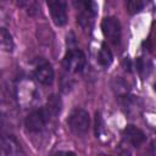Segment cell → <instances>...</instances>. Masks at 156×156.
<instances>
[{"mask_svg":"<svg viewBox=\"0 0 156 156\" xmlns=\"http://www.w3.org/2000/svg\"><path fill=\"white\" fill-rule=\"evenodd\" d=\"M77 11V21L83 29H91L98 15L95 0H72Z\"/></svg>","mask_w":156,"mask_h":156,"instance_id":"obj_1","label":"cell"},{"mask_svg":"<svg viewBox=\"0 0 156 156\" xmlns=\"http://www.w3.org/2000/svg\"><path fill=\"white\" fill-rule=\"evenodd\" d=\"M67 124L74 135L83 136L88 133L90 128V116L88 111H85L84 108L77 107L69 113Z\"/></svg>","mask_w":156,"mask_h":156,"instance_id":"obj_2","label":"cell"},{"mask_svg":"<svg viewBox=\"0 0 156 156\" xmlns=\"http://www.w3.org/2000/svg\"><path fill=\"white\" fill-rule=\"evenodd\" d=\"M51 115L48 111V108L44 106L41 108L33 110L28 113V116L24 119V126L28 132L30 133H40L48 124V122L51 119Z\"/></svg>","mask_w":156,"mask_h":156,"instance_id":"obj_3","label":"cell"},{"mask_svg":"<svg viewBox=\"0 0 156 156\" xmlns=\"http://www.w3.org/2000/svg\"><path fill=\"white\" fill-rule=\"evenodd\" d=\"M62 63L66 71L71 73H80L85 68L87 58L84 52L79 48L73 46V48H68V50L66 51Z\"/></svg>","mask_w":156,"mask_h":156,"instance_id":"obj_4","label":"cell"},{"mask_svg":"<svg viewBox=\"0 0 156 156\" xmlns=\"http://www.w3.org/2000/svg\"><path fill=\"white\" fill-rule=\"evenodd\" d=\"M101 30L105 35V38L112 44V45H119L122 39V28L118 18L116 17H105L101 22Z\"/></svg>","mask_w":156,"mask_h":156,"instance_id":"obj_5","label":"cell"},{"mask_svg":"<svg viewBox=\"0 0 156 156\" xmlns=\"http://www.w3.org/2000/svg\"><path fill=\"white\" fill-rule=\"evenodd\" d=\"M33 76L35 80L43 85H51L55 79V72L50 62H48L44 58H37L34 69H33Z\"/></svg>","mask_w":156,"mask_h":156,"instance_id":"obj_6","label":"cell"},{"mask_svg":"<svg viewBox=\"0 0 156 156\" xmlns=\"http://www.w3.org/2000/svg\"><path fill=\"white\" fill-rule=\"evenodd\" d=\"M46 5L49 7L52 22L58 26L62 27L67 23V1L66 0H45Z\"/></svg>","mask_w":156,"mask_h":156,"instance_id":"obj_7","label":"cell"},{"mask_svg":"<svg viewBox=\"0 0 156 156\" xmlns=\"http://www.w3.org/2000/svg\"><path fill=\"white\" fill-rule=\"evenodd\" d=\"M0 150L4 155H9V156H17L24 154L16 136L9 133H2L0 135Z\"/></svg>","mask_w":156,"mask_h":156,"instance_id":"obj_8","label":"cell"},{"mask_svg":"<svg viewBox=\"0 0 156 156\" xmlns=\"http://www.w3.org/2000/svg\"><path fill=\"white\" fill-rule=\"evenodd\" d=\"M123 136H124L126 141H128L133 147H139L146 139L144 132L140 128H138V127H135L133 124H128L124 128Z\"/></svg>","mask_w":156,"mask_h":156,"instance_id":"obj_9","label":"cell"},{"mask_svg":"<svg viewBox=\"0 0 156 156\" xmlns=\"http://www.w3.org/2000/svg\"><path fill=\"white\" fill-rule=\"evenodd\" d=\"M13 39L11 33L6 28H0V51L12 52L13 51Z\"/></svg>","mask_w":156,"mask_h":156,"instance_id":"obj_10","label":"cell"},{"mask_svg":"<svg viewBox=\"0 0 156 156\" xmlns=\"http://www.w3.org/2000/svg\"><path fill=\"white\" fill-rule=\"evenodd\" d=\"M96 60H98V63L101 66V67H108L112 61H113V55L111 52V50L108 49V46L104 43L98 52V56H96Z\"/></svg>","mask_w":156,"mask_h":156,"instance_id":"obj_11","label":"cell"},{"mask_svg":"<svg viewBox=\"0 0 156 156\" xmlns=\"http://www.w3.org/2000/svg\"><path fill=\"white\" fill-rule=\"evenodd\" d=\"M45 107L48 108V111L50 112V115L52 117L57 116L61 112V108H62V101H61L60 96L58 95H55V94L50 95L49 99H48V101H46Z\"/></svg>","mask_w":156,"mask_h":156,"instance_id":"obj_12","label":"cell"},{"mask_svg":"<svg viewBox=\"0 0 156 156\" xmlns=\"http://www.w3.org/2000/svg\"><path fill=\"white\" fill-rule=\"evenodd\" d=\"M17 2L30 16H34L39 12V6L35 0H17Z\"/></svg>","mask_w":156,"mask_h":156,"instance_id":"obj_13","label":"cell"},{"mask_svg":"<svg viewBox=\"0 0 156 156\" xmlns=\"http://www.w3.org/2000/svg\"><path fill=\"white\" fill-rule=\"evenodd\" d=\"M144 1L143 0H126V6H127V11L130 15H135L139 13L143 9H144Z\"/></svg>","mask_w":156,"mask_h":156,"instance_id":"obj_14","label":"cell"},{"mask_svg":"<svg viewBox=\"0 0 156 156\" xmlns=\"http://www.w3.org/2000/svg\"><path fill=\"white\" fill-rule=\"evenodd\" d=\"M135 68L141 76H147L149 72L151 71V63L147 60H144L143 57H139L135 61Z\"/></svg>","mask_w":156,"mask_h":156,"instance_id":"obj_15","label":"cell"},{"mask_svg":"<svg viewBox=\"0 0 156 156\" xmlns=\"http://www.w3.org/2000/svg\"><path fill=\"white\" fill-rule=\"evenodd\" d=\"M95 123H96V135H100L101 130L104 129V124H102V119H101V116L100 113L96 112V116H95Z\"/></svg>","mask_w":156,"mask_h":156,"instance_id":"obj_16","label":"cell"}]
</instances>
